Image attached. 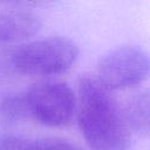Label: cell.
<instances>
[{
    "label": "cell",
    "instance_id": "obj_3",
    "mask_svg": "<svg viewBox=\"0 0 150 150\" xmlns=\"http://www.w3.org/2000/svg\"><path fill=\"white\" fill-rule=\"evenodd\" d=\"M28 120L40 124L62 128L69 125L76 112V96L62 81L46 80L23 91Z\"/></svg>",
    "mask_w": 150,
    "mask_h": 150
},
{
    "label": "cell",
    "instance_id": "obj_5",
    "mask_svg": "<svg viewBox=\"0 0 150 150\" xmlns=\"http://www.w3.org/2000/svg\"><path fill=\"white\" fill-rule=\"evenodd\" d=\"M41 25L39 15L27 9L0 12V42L26 40L39 32Z\"/></svg>",
    "mask_w": 150,
    "mask_h": 150
},
{
    "label": "cell",
    "instance_id": "obj_8",
    "mask_svg": "<svg viewBox=\"0 0 150 150\" xmlns=\"http://www.w3.org/2000/svg\"><path fill=\"white\" fill-rule=\"evenodd\" d=\"M0 120L6 123L28 120L23 91L11 93L0 98Z\"/></svg>",
    "mask_w": 150,
    "mask_h": 150
},
{
    "label": "cell",
    "instance_id": "obj_2",
    "mask_svg": "<svg viewBox=\"0 0 150 150\" xmlns=\"http://www.w3.org/2000/svg\"><path fill=\"white\" fill-rule=\"evenodd\" d=\"M79 48L64 36L33 40L0 52V75L19 73L53 76L69 70L76 62Z\"/></svg>",
    "mask_w": 150,
    "mask_h": 150
},
{
    "label": "cell",
    "instance_id": "obj_6",
    "mask_svg": "<svg viewBox=\"0 0 150 150\" xmlns=\"http://www.w3.org/2000/svg\"><path fill=\"white\" fill-rule=\"evenodd\" d=\"M0 150H81L66 138H27L16 135H0Z\"/></svg>",
    "mask_w": 150,
    "mask_h": 150
},
{
    "label": "cell",
    "instance_id": "obj_4",
    "mask_svg": "<svg viewBox=\"0 0 150 150\" xmlns=\"http://www.w3.org/2000/svg\"><path fill=\"white\" fill-rule=\"evenodd\" d=\"M96 80L109 91L136 86L149 74V55L136 45H123L109 50L97 62Z\"/></svg>",
    "mask_w": 150,
    "mask_h": 150
},
{
    "label": "cell",
    "instance_id": "obj_7",
    "mask_svg": "<svg viewBox=\"0 0 150 150\" xmlns=\"http://www.w3.org/2000/svg\"><path fill=\"white\" fill-rule=\"evenodd\" d=\"M125 122L130 131L145 135L149 130V93L139 90L135 93L122 108Z\"/></svg>",
    "mask_w": 150,
    "mask_h": 150
},
{
    "label": "cell",
    "instance_id": "obj_1",
    "mask_svg": "<svg viewBox=\"0 0 150 150\" xmlns=\"http://www.w3.org/2000/svg\"><path fill=\"white\" fill-rule=\"evenodd\" d=\"M76 110L80 130L91 150H130L131 131L122 107L96 77H80Z\"/></svg>",
    "mask_w": 150,
    "mask_h": 150
}]
</instances>
